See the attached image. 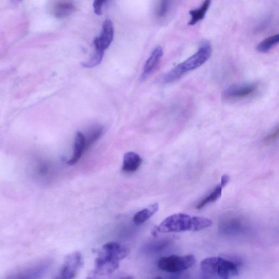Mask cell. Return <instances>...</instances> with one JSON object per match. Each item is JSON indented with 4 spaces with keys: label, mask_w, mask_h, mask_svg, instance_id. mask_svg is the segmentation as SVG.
Listing matches in <instances>:
<instances>
[{
    "label": "cell",
    "mask_w": 279,
    "mask_h": 279,
    "mask_svg": "<svg viewBox=\"0 0 279 279\" xmlns=\"http://www.w3.org/2000/svg\"><path fill=\"white\" fill-rule=\"evenodd\" d=\"M103 133L102 128L98 127L90 133L87 137H85L86 149L89 148L100 138Z\"/></svg>",
    "instance_id": "d6986e66"
},
{
    "label": "cell",
    "mask_w": 279,
    "mask_h": 279,
    "mask_svg": "<svg viewBox=\"0 0 279 279\" xmlns=\"http://www.w3.org/2000/svg\"><path fill=\"white\" fill-rule=\"evenodd\" d=\"M279 133V129L277 127L274 130L268 134V135L263 139V143H264L266 145H268L273 142H275L278 139Z\"/></svg>",
    "instance_id": "44dd1931"
},
{
    "label": "cell",
    "mask_w": 279,
    "mask_h": 279,
    "mask_svg": "<svg viewBox=\"0 0 279 279\" xmlns=\"http://www.w3.org/2000/svg\"><path fill=\"white\" fill-rule=\"evenodd\" d=\"M163 55V50L161 46H158L155 49L150 57L146 61L144 65L143 73L141 79V81L146 80L148 76L151 74L156 69L160 60H161Z\"/></svg>",
    "instance_id": "30bf717a"
},
{
    "label": "cell",
    "mask_w": 279,
    "mask_h": 279,
    "mask_svg": "<svg viewBox=\"0 0 279 279\" xmlns=\"http://www.w3.org/2000/svg\"><path fill=\"white\" fill-rule=\"evenodd\" d=\"M171 0H160L157 9V15L159 18H163L168 13Z\"/></svg>",
    "instance_id": "ffe728a7"
},
{
    "label": "cell",
    "mask_w": 279,
    "mask_h": 279,
    "mask_svg": "<svg viewBox=\"0 0 279 279\" xmlns=\"http://www.w3.org/2000/svg\"><path fill=\"white\" fill-rule=\"evenodd\" d=\"M103 55H104L103 51L96 50V52L91 57L90 60L85 63H82L81 65L85 68H93L101 64Z\"/></svg>",
    "instance_id": "ac0fdd59"
},
{
    "label": "cell",
    "mask_w": 279,
    "mask_h": 279,
    "mask_svg": "<svg viewBox=\"0 0 279 279\" xmlns=\"http://www.w3.org/2000/svg\"><path fill=\"white\" fill-rule=\"evenodd\" d=\"M201 267L205 273L221 279H229L239 275L235 263L220 257L206 258L201 262Z\"/></svg>",
    "instance_id": "3957f363"
},
{
    "label": "cell",
    "mask_w": 279,
    "mask_h": 279,
    "mask_svg": "<svg viewBox=\"0 0 279 279\" xmlns=\"http://www.w3.org/2000/svg\"><path fill=\"white\" fill-rule=\"evenodd\" d=\"M142 159L138 154L130 152L124 156L122 170L127 173L136 172L140 167Z\"/></svg>",
    "instance_id": "8fae6325"
},
{
    "label": "cell",
    "mask_w": 279,
    "mask_h": 279,
    "mask_svg": "<svg viewBox=\"0 0 279 279\" xmlns=\"http://www.w3.org/2000/svg\"><path fill=\"white\" fill-rule=\"evenodd\" d=\"M113 35H114V27L111 20L106 19L103 23L101 35L94 40L96 50L105 52L111 44Z\"/></svg>",
    "instance_id": "8992f818"
},
{
    "label": "cell",
    "mask_w": 279,
    "mask_h": 279,
    "mask_svg": "<svg viewBox=\"0 0 279 279\" xmlns=\"http://www.w3.org/2000/svg\"><path fill=\"white\" fill-rule=\"evenodd\" d=\"M211 53L212 48L210 43L204 42L201 44L197 52L183 63L175 66L163 76V83H172L178 80L187 72L199 68L209 59Z\"/></svg>",
    "instance_id": "7a4b0ae2"
},
{
    "label": "cell",
    "mask_w": 279,
    "mask_h": 279,
    "mask_svg": "<svg viewBox=\"0 0 279 279\" xmlns=\"http://www.w3.org/2000/svg\"><path fill=\"white\" fill-rule=\"evenodd\" d=\"M83 264L81 254L79 252L71 253L66 257L61 270V276L65 279H73Z\"/></svg>",
    "instance_id": "5b68a950"
},
{
    "label": "cell",
    "mask_w": 279,
    "mask_h": 279,
    "mask_svg": "<svg viewBox=\"0 0 279 279\" xmlns=\"http://www.w3.org/2000/svg\"><path fill=\"white\" fill-rule=\"evenodd\" d=\"M230 177L228 175H223L221 177V187L223 188L225 187L227 183L229 182Z\"/></svg>",
    "instance_id": "603a6c76"
},
{
    "label": "cell",
    "mask_w": 279,
    "mask_h": 279,
    "mask_svg": "<svg viewBox=\"0 0 279 279\" xmlns=\"http://www.w3.org/2000/svg\"><path fill=\"white\" fill-rule=\"evenodd\" d=\"M195 257L193 255H172L160 259L157 267L159 270L165 272L177 273L192 268L195 265Z\"/></svg>",
    "instance_id": "277c9868"
},
{
    "label": "cell",
    "mask_w": 279,
    "mask_h": 279,
    "mask_svg": "<svg viewBox=\"0 0 279 279\" xmlns=\"http://www.w3.org/2000/svg\"><path fill=\"white\" fill-rule=\"evenodd\" d=\"M119 266V261L100 254L95 262L94 274L100 276L110 275L117 270Z\"/></svg>",
    "instance_id": "ba28073f"
},
{
    "label": "cell",
    "mask_w": 279,
    "mask_h": 279,
    "mask_svg": "<svg viewBox=\"0 0 279 279\" xmlns=\"http://www.w3.org/2000/svg\"><path fill=\"white\" fill-rule=\"evenodd\" d=\"M100 254L120 261L128 256L129 250L128 248L118 243L109 242L103 246Z\"/></svg>",
    "instance_id": "52a82bcc"
},
{
    "label": "cell",
    "mask_w": 279,
    "mask_h": 279,
    "mask_svg": "<svg viewBox=\"0 0 279 279\" xmlns=\"http://www.w3.org/2000/svg\"><path fill=\"white\" fill-rule=\"evenodd\" d=\"M17 1H22V0H17Z\"/></svg>",
    "instance_id": "cb8c5ba5"
},
{
    "label": "cell",
    "mask_w": 279,
    "mask_h": 279,
    "mask_svg": "<svg viewBox=\"0 0 279 279\" xmlns=\"http://www.w3.org/2000/svg\"><path fill=\"white\" fill-rule=\"evenodd\" d=\"M212 221L204 217L191 216L184 213L174 214L163 221L161 224L154 227L153 236L158 233H170L186 231H198L208 228Z\"/></svg>",
    "instance_id": "6da1fadb"
},
{
    "label": "cell",
    "mask_w": 279,
    "mask_h": 279,
    "mask_svg": "<svg viewBox=\"0 0 279 279\" xmlns=\"http://www.w3.org/2000/svg\"><path fill=\"white\" fill-rule=\"evenodd\" d=\"M279 42V34L270 36L262 41L257 46L258 52L265 53L270 51L274 46L278 44Z\"/></svg>",
    "instance_id": "2e32d148"
},
{
    "label": "cell",
    "mask_w": 279,
    "mask_h": 279,
    "mask_svg": "<svg viewBox=\"0 0 279 279\" xmlns=\"http://www.w3.org/2000/svg\"><path fill=\"white\" fill-rule=\"evenodd\" d=\"M86 150L85 136L80 132H77L75 138L74 150L73 157L68 164L73 165L78 162Z\"/></svg>",
    "instance_id": "4fadbf2b"
},
{
    "label": "cell",
    "mask_w": 279,
    "mask_h": 279,
    "mask_svg": "<svg viewBox=\"0 0 279 279\" xmlns=\"http://www.w3.org/2000/svg\"><path fill=\"white\" fill-rule=\"evenodd\" d=\"M107 0H95L94 2V8L95 13L98 15H101L102 13L103 5Z\"/></svg>",
    "instance_id": "7402d4cb"
},
{
    "label": "cell",
    "mask_w": 279,
    "mask_h": 279,
    "mask_svg": "<svg viewBox=\"0 0 279 279\" xmlns=\"http://www.w3.org/2000/svg\"><path fill=\"white\" fill-rule=\"evenodd\" d=\"M74 4L70 1H59L55 4L53 8V13L58 18H64L69 17L75 11Z\"/></svg>",
    "instance_id": "7c38bea8"
},
{
    "label": "cell",
    "mask_w": 279,
    "mask_h": 279,
    "mask_svg": "<svg viewBox=\"0 0 279 279\" xmlns=\"http://www.w3.org/2000/svg\"><path fill=\"white\" fill-rule=\"evenodd\" d=\"M211 0H205L202 6L199 8L191 10L189 14L191 19L189 25L193 26L205 18V15L210 6Z\"/></svg>",
    "instance_id": "9a60e30c"
},
{
    "label": "cell",
    "mask_w": 279,
    "mask_h": 279,
    "mask_svg": "<svg viewBox=\"0 0 279 279\" xmlns=\"http://www.w3.org/2000/svg\"><path fill=\"white\" fill-rule=\"evenodd\" d=\"M257 88L255 84L231 86L224 91L223 95L227 98H244L254 94Z\"/></svg>",
    "instance_id": "9c48e42d"
},
{
    "label": "cell",
    "mask_w": 279,
    "mask_h": 279,
    "mask_svg": "<svg viewBox=\"0 0 279 279\" xmlns=\"http://www.w3.org/2000/svg\"><path fill=\"white\" fill-rule=\"evenodd\" d=\"M159 210V205L154 204L137 213L133 217L134 223L137 225H140L144 223L156 214Z\"/></svg>",
    "instance_id": "5bb4252c"
},
{
    "label": "cell",
    "mask_w": 279,
    "mask_h": 279,
    "mask_svg": "<svg viewBox=\"0 0 279 279\" xmlns=\"http://www.w3.org/2000/svg\"><path fill=\"white\" fill-rule=\"evenodd\" d=\"M222 189L223 188L221 187L220 184L217 185L213 192L201 201L197 206L196 207V209H202L207 204L214 203L216 200H218L221 197Z\"/></svg>",
    "instance_id": "e0dca14e"
}]
</instances>
